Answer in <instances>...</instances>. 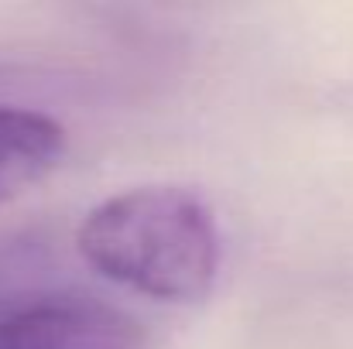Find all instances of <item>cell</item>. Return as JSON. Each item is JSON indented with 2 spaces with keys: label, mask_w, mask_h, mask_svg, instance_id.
Instances as JSON below:
<instances>
[{
  "label": "cell",
  "mask_w": 353,
  "mask_h": 349,
  "mask_svg": "<svg viewBox=\"0 0 353 349\" xmlns=\"http://www.w3.org/2000/svg\"><path fill=\"white\" fill-rule=\"evenodd\" d=\"M0 349H144V329L100 298L31 291L0 302Z\"/></svg>",
  "instance_id": "2"
},
{
  "label": "cell",
  "mask_w": 353,
  "mask_h": 349,
  "mask_svg": "<svg viewBox=\"0 0 353 349\" xmlns=\"http://www.w3.org/2000/svg\"><path fill=\"white\" fill-rule=\"evenodd\" d=\"M83 260L154 302H199L220 267L210 206L179 185H144L93 206L76 233Z\"/></svg>",
  "instance_id": "1"
},
{
  "label": "cell",
  "mask_w": 353,
  "mask_h": 349,
  "mask_svg": "<svg viewBox=\"0 0 353 349\" xmlns=\"http://www.w3.org/2000/svg\"><path fill=\"white\" fill-rule=\"evenodd\" d=\"M62 154L65 130L59 120L24 107H0V202L38 185Z\"/></svg>",
  "instance_id": "3"
}]
</instances>
